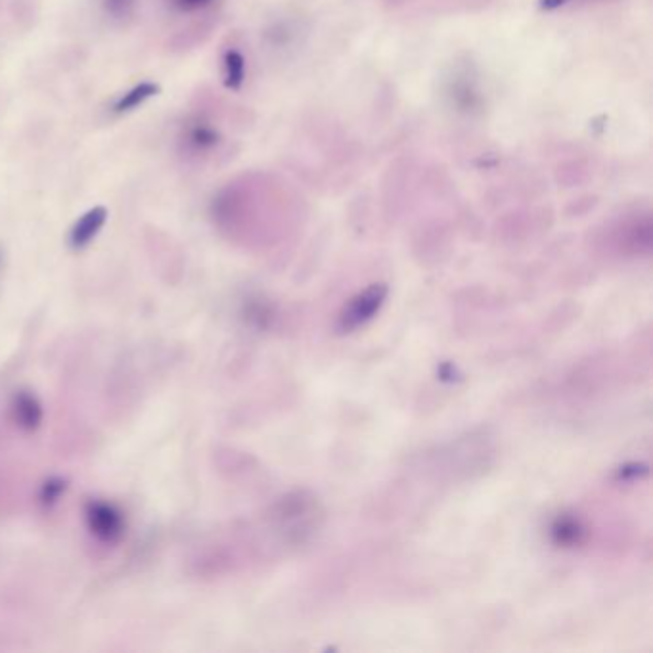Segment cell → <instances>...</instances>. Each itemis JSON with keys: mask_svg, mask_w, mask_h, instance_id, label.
<instances>
[{"mask_svg": "<svg viewBox=\"0 0 653 653\" xmlns=\"http://www.w3.org/2000/svg\"><path fill=\"white\" fill-rule=\"evenodd\" d=\"M106 223H108V209L104 205H96L87 213H83L69 230V248L81 251V249L91 246L94 238L102 232Z\"/></svg>", "mask_w": 653, "mask_h": 653, "instance_id": "3957f363", "label": "cell"}, {"mask_svg": "<svg viewBox=\"0 0 653 653\" xmlns=\"http://www.w3.org/2000/svg\"><path fill=\"white\" fill-rule=\"evenodd\" d=\"M68 487L69 481L68 479H64V477H50V479H46L43 487H41V491H39V504L43 508H46V510L54 508L62 500V496L66 495Z\"/></svg>", "mask_w": 653, "mask_h": 653, "instance_id": "9c48e42d", "label": "cell"}, {"mask_svg": "<svg viewBox=\"0 0 653 653\" xmlns=\"http://www.w3.org/2000/svg\"><path fill=\"white\" fill-rule=\"evenodd\" d=\"M565 2H569V0H541V6L544 10H556V8L563 6Z\"/></svg>", "mask_w": 653, "mask_h": 653, "instance_id": "7c38bea8", "label": "cell"}, {"mask_svg": "<svg viewBox=\"0 0 653 653\" xmlns=\"http://www.w3.org/2000/svg\"><path fill=\"white\" fill-rule=\"evenodd\" d=\"M221 140L217 129L205 121H192L184 129V142L192 152H209Z\"/></svg>", "mask_w": 653, "mask_h": 653, "instance_id": "5b68a950", "label": "cell"}, {"mask_svg": "<svg viewBox=\"0 0 653 653\" xmlns=\"http://www.w3.org/2000/svg\"><path fill=\"white\" fill-rule=\"evenodd\" d=\"M225 85L232 91H238L246 79V60L238 50H228L225 54Z\"/></svg>", "mask_w": 653, "mask_h": 653, "instance_id": "52a82bcc", "label": "cell"}, {"mask_svg": "<svg viewBox=\"0 0 653 653\" xmlns=\"http://www.w3.org/2000/svg\"><path fill=\"white\" fill-rule=\"evenodd\" d=\"M552 535L560 544H579V542L583 541L585 529L579 523V519L563 516V518L556 521V525L552 529Z\"/></svg>", "mask_w": 653, "mask_h": 653, "instance_id": "ba28073f", "label": "cell"}, {"mask_svg": "<svg viewBox=\"0 0 653 653\" xmlns=\"http://www.w3.org/2000/svg\"><path fill=\"white\" fill-rule=\"evenodd\" d=\"M135 2L136 0H104V8L113 18H127L133 12Z\"/></svg>", "mask_w": 653, "mask_h": 653, "instance_id": "30bf717a", "label": "cell"}, {"mask_svg": "<svg viewBox=\"0 0 653 653\" xmlns=\"http://www.w3.org/2000/svg\"><path fill=\"white\" fill-rule=\"evenodd\" d=\"M10 414H12V422L27 433L37 431L43 426V420H45L43 403L31 391H18L14 395L12 405H10Z\"/></svg>", "mask_w": 653, "mask_h": 653, "instance_id": "277c9868", "label": "cell"}, {"mask_svg": "<svg viewBox=\"0 0 653 653\" xmlns=\"http://www.w3.org/2000/svg\"><path fill=\"white\" fill-rule=\"evenodd\" d=\"M175 8L179 10H184V12H190V10H196V8H202L207 2L211 0H171Z\"/></svg>", "mask_w": 653, "mask_h": 653, "instance_id": "8fae6325", "label": "cell"}, {"mask_svg": "<svg viewBox=\"0 0 653 653\" xmlns=\"http://www.w3.org/2000/svg\"><path fill=\"white\" fill-rule=\"evenodd\" d=\"M385 297H387V288L383 284H374L368 290L349 299L339 315V330L353 332L368 320H372L380 311Z\"/></svg>", "mask_w": 653, "mask_h": 653, "instance_id": "7a4b0ae2", "label": "cell"}, {"mask_svg": "<svg viewBox=\"0 0 653 653\" xmlns=\"http://www.w3.org/2000/svg\"><path fill=\"white\" fill-rule=\"evenodd\" d=\"M161 87L158 83H152V81H144L140 85L133 87L131 91L121 94L115 104H113V112L115 113H129L136 110L138 106H142L146 100L158 96Z\"/></svg>", "mask_w": 653, "mask_h": 653, "instance_id": "8992f818", "label": "cell"}, {"mask_svg": "<svg viewBox=\"0 0 653 653\" xmlns=\"http://www.w3.org/2000/svg\"><path fill=\"white\" fill-rule=\"evenodd\" d=\"M85 523L92 537L104 544L121 541L127 529L123 512L106 500H89L85 504Z\"/></svg>", "mask_w": 653, "mask_h": 653, "instance_id": "6da1fadb", "label": "cell"}]
</instances>
